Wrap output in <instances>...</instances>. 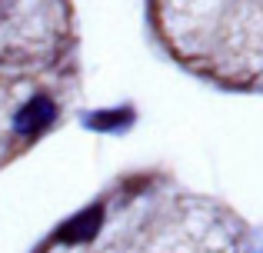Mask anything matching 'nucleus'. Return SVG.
<instances>
[{"label": "nucleus", "mask_w": 263, "mask_h": 253, "mask_svg": "<svg viewBox=\"0 0 263 253\" xmlns=\"http://www.w3.org/2000/svg\"><path fill=\"white\" fill-rule=\"evenodd\" d=\"M57 120V104L44 93L30 97L17 113H13V133L17 137H37L40 130H47Z\"/></svg>", "instance_id": "obj_1"}, {"label": "nucleus", "mask_w": 263, "mask_h": 253, "mask_svg": "<svg viewBox=\"0 0 263 253\" xmlns=\"http://www.w3.org/2000/svg\"><path fill=\"white\" fill-rule=\"evenodd\" d=\"M100 223H103V207H100V203H93L90 210L77 213L73 220H67L64 227H60L57 240L60 243H90L97 237V230H100Z\"/></svg>", "instance_id": "obj_2"}, {"label": "nucleus", "mask_w": 263, "mask_h": 253, "mask_svg": "<svg viewBox=\"0 0 263 253\" xmlns=\"http://www.w3.org/2000/svg\"><path fill=\"white\" fill-rule=\"evenodd\" d=\"M84 124L90 130H123L134 124V107H120V110H97L87 113Z\"/></svg>", "instance_id": "obj_3"}]
</instances>
